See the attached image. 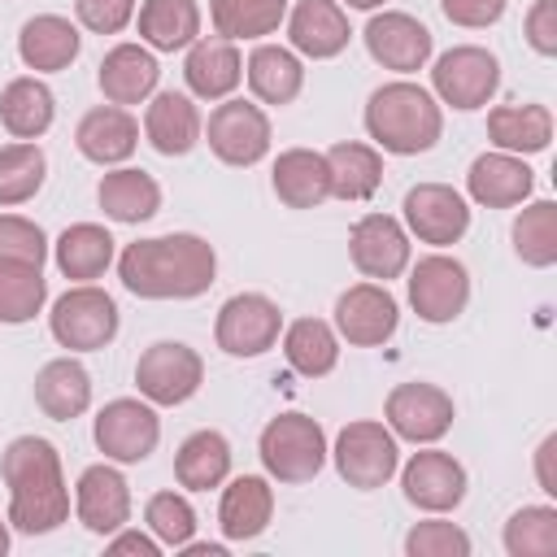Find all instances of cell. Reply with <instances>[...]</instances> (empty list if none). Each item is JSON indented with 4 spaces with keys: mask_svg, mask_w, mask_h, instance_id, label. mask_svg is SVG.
I'll return each instance as SVG.
<instances>
[{
    "mask_svg": "<svg viewBox=\"0 0 557 557\" xmlns=\"http://www.w3.org/2000/svg\"><path fill=\"white\" fill-rule=\"evenodd\" d=\"M361 39H366V52L392 74H418L435 52V35L413 13H400V9L374 13Z\"/></svg>",
    "mask_w": 557,
    "mask_h": 557,
    "instance_id": "2e32d148",
    "label": "cell"
},
{
    "mask_svg": "<svg viewBox=\"0 0 557 557\" xmlns=\"http://www.w3.org/2000/svg\"><path fill=\"white\" fill-rule=\"evenodd\" d=\"M405 553L409 557H470V535L457 522L426 518V522H413L409 527Z\"/></svg>",
    "mask_w": 557,
    "mask_h": 557,
    "instance_id": "f6af8a7d",
    "label": "cell"
},
{
    "mask_svg": "<svg viewBox=\"0 0 557 557\" xmlns=\"http://www.w3.org/2000/svg\"><path fill=\"white\" fill-rule=\"evenodd\" d=\"M48 257V235L39 222L17 218V213H0V261H26V265H44Z\"/></svg>",
    "mask_w": 557,
    "mask_h": 557,
    "instance_id": "bcb514c9",
    "label": "cell"
},
{
    "mask_svg": "<svg viewBox=\"0 0 557 557\" xmlns=\"http://www.w3.org/2000/svg\"><path fill=\"white\" fill-rule=\"evenodd\" d=\"M535 479H540V492L557 496V435L540 440V448H535Z\"/></svg>",
    "mask_w": 557,
    "mask_h": 557,
    "instance_id": "816d5d0a",
    "label": "cell"
},
{
    "mask_svg": "<svg viewBox=\"0 0 557 557\" xmlns=\"http://www.w3.org/2000/svg\"><path fill=\"white\" fill-rule=\"evenodd\" d=\"M104 540H109L104 544L109 557H161V540L152 531H126V527H117Z\"/></svg>",
    "mask_w": 557,
    "mask_h": 557,
    "instance_id": "f907efd6",
    "label": "cell"
},
{
    "mask_svg": "<svg viewBox=\"0 0 557 557\" xmlns=\"http://www.w3.org/2000/svg\"><path fill=\"white\" fill-rule=\"evenodd\" d=\"M74 148L96 165H122L139 148V122L122 104H96L78 117Z\"/></svg>",
    "mask_w": 557,
    "mask_h": 557,
    "instance_id": "484cf974",
    "label": "cell"
},
{
    "mask_svg": "<svg viewBox=\"0 0 557 557\" xmlns=\"http://www.w3.org/2000/svg\"><path fill=\"white\" fill-rule=\"evenodd\" d=\"M278 331H283V309L261 296V292H235L222 309H218V322H213V339L226 357H261L278 344Z\"/></svg>",
    "mask_w": 557,
    "mask_h": 557,
    "instance_id": "7c38bea8",
    "label": "cell"
},
{
    "mask_svg": "<svg viewBox=\"0 0 557 557\" xmlns=\"http://www.w3.org/2000/svg\"><path fill=\"white\" fill-rule=\"evenodd\" d=\"M57 117V96L48 91L44 78L22 74L13 83H4L0 91V122L13 139H39Z\"/></svg>",
    "mask_w": 557,
    "mask_h": 557,
    "instance_id": "8d00e7d4",
    "label": "cell"
},
{
    "mask_svg": "<svg viewBox=\"0 0 557 557\" xmlns=\"http://www.w3.org/2000/svg\"><path fill=\"white\" fill-rule=\"evenodd\" d=\"M500 87V61L496 52L479 48V44H457L448 52L435 57L431 65V96L448 109H483Z\"/></svg>",
    "mask_w": 557,
    "mask_h": 557,
    "instance_id": "52a82bcc",
    "label": "cell"
},
{
    "mask_svg": "<svg viewBox=\"0 0 557 557\" xmlns=\"http://www.w3.org/2000/svg\"><path fill=\"white\" fill-rule=\"evenodd\" d=\"M200 383H205V361L183 339H157L135 361V387L152 405H165V409L183 405L200 392Z\"/></svg>",
    "mask_w": 557,
    "mask_h": 557,
    "instance_id": "9c48e42d",
    "label": "cell"
},
{
    "mask_svg": "<svg viewBox=\"0 0 557 557\" xmlns=\"http://www.w3.org/2000/svg\"><path fill=\"white\" fill-rule=\"evenodd\" d=\"M117 326H122L117 300L104 287H96V283H74L70 292H61L52 300V313H48L52 339L61 348H70V352L109 348L117 339Z\"/></svg>",
    "mask_w": 557,
    "mask_h": 557,
    "instance_id": "5b68a950",
    "label": "cell"
},
{
    "mask_svg": "<svg viewBox=\"0 0 557 557\" xmlns=\"http://www.w3.org/2000/svg\"><path fill=\"white\" fill-rule=\"evenodd\" d=\"M205 135L200 109L191 96L183 91H152L148 109H144V139L161 152V157H187Z\"/></svg>",
    "mask_w": 557,
    "mask_h": 557,
    "instance_id": "603a6c76",
    "label": "cell"
},
{
    "mask_svg": "<svg viewBox=\"0 0 557 557\" xmlns=\"http://www.w3.org/2000/svg\"><path fill=\"white\" fill-rule=\"evenodd\" d=\"M205 139H209V152L222 161V165H235V170H248L257 161H265L270 144H274V131H270V117L261 104L252 100H218L209 122H205Z\"/></svg>",
    "mask_w": 557,
    "mask_h": 557,
    "instance_id": "ba28073f",
    "label": "cell"
},
{
    "mask_svg": "<svg viewBox=\"0 0 557 557\" xmlns=\"http://www.w3.org/2000/svg\"><path fill=\"white\" fill-rule=\"evenodd\" d=\"M487 139L513 157L544 152L553 144V113L548 104H496L487 113Z\"/></svg>",
    "mask_w": 557,
    "mask_h": 557,
    "instance_id": "d590c367",
    "label": "cell"
},
{
    "mask_svg": "<svg viewBox=\"0 0 557 557\" xmlns=\"http://www.w3.org/2000/svg\"><path fill=\"white\" fill-rule=\"evenodd\" d=\"M117 278L139 300H196L218 278V252L191 231L135 239L117 257Z\"/></svg>",
    "mask_w": 557,
    "mask_h": 557,
    "instance_id": "6da1fadb",
    "label": "cell"
},
{
    "mask_svg": "<svg viewBox=\"0 0 557 557\" xmlns=\"http://www.w3.org/2000/svg\"><path fill=\"white\" fill-rule=\"evenodd\" d=\"M400 326V305L387 292V283H352L335 300V335L348 339L352 348H379L396 335Z\"/></svg>",
    "mask_w": 557,
    "mask_h": 557,
    "instance_id": "5bb4252c",
    "label": "cell"
},
{
    "mask_svg": "<svg viewBox=\"0 0 557 557\" xmlns=\"http://www.w3.org/2000/svg\"><path fill=\"white\" fill-rule=\"evenodd\" d=\"M9 544H13V535H9V518H0V557L9 553Z\"/></svg>",
    "mask_w": 557,
    "mask_h": 557,
    "instance_id": "db71d44e",
    "label": "cell"
},
{
    "mask_svg": "<svg viewBox=\"0 0 557 557\" xmlns=\"http://www.w3.org/2000/svg\"><path fill=\"white\" fill-rule=\"evenodd\" d=\"M274 518V487L265 474H239L222 487L218 500V527L226 540H257Z\"/></svg>",
    "mask_w": 557,
    "mask_h": 557,
    "instance_id": "4316f807",
    "label": "cell"
},
{
    "mask_svg": "<svg viewBox=\"0 0 557 557\" xmlns=\"http://www.w3.org/2000/svg\"><path fill=\"white\" fill-rule=\"evenodd\" d=\"M144 527L161 540V548H183L196 535V509L183 492H157L144 505Z\"/></svg>",
    "mask_w": 557,
    "mask_h": 557,
    "instance_id": "ee69618b",
    "label": "cell"
},
{
    "mask_svg": "<svg viewBox=\"0 0 557 557\" xmlns=\"http://www.w3.org/2000/svg\"><path fill=\"white\" fill-rule=\"evenodd\" d=\"M453 396L440 387V383H422V379H409V383H396L383 400V422L396 440H409V444H440L448 431H453Z\"/></svg>",
    "mask_w": 557,
    "mask_h": 557,
    "instance_id": "30bf717a",
    "label": "cell"
},
{
    "mask_svg": "<svg viewBox=\"0 0 557 557\" xmlns=\"http://www.w3.org/2000/svg\"><path fill=\"white\" fill-rule=\"evenodd\" d=\"M91 435H96V448L104 453V461H117V466L148 461L157 453V440H161L157 405L144 400V396L139 400L135 396H117L96 413Z\"/></svg>",
    "mask_w": 557,
    "mask_h": 557,
    "instance_id": "8fae6325",
    "label": "cell"
},
{
    "mask_svg": "<svg viewBox=\"0 0 557 557\" xmlns=\"http://www.w3.org/2000/svg\"><path fill=\"white\" fill-rule=\"evenodd\" d=\"M257 457H261V466H265V474L274 483H309L326 466L331 448H326V431L318 426V418L278 413V418H270L261 426Z\"/></svg>",
    "mask_w": 557,
    "mask_h": 557,
    "instance_id": "277c9868",
    "label": "cell"
},
{
    "mask_svg": "<svg viewBox=\"0 0 557 557\" xmlns=\"http://www.w3.org/2000/svg\"><path fill=\"white\" fill-rule=\"evenodd\" d=\"M209 22L231 44L265 39L287 22V0H209Z\"/></svg>",
    "mask_w": 557,
    "mask_h": 557,
    "instance_id": "f35d334b",
    "label": "cell"
},
{
    "mask_svg": "<svg viewBox=\"0 0 557 557\" xmlns=\"http://www.w3.org/2000/svg\"><path fill=\"white\" fill-rule=\"evenodd\" d=\"M331 457H335V470L348 487L374 492L400 470V440L387 431V422L357 418L335 435Z\"/></svg>",
    "mask_w": 557,
    "mask_h": 557,
    "instance_id": "8992f818",
    "label": "cell"
},
{
    "mask_svg": "<svg viewBox=\"0 0 557 557\" xmlns=\"http://www.w3.org/2000/svg\"><path fill=\"white\" fill-rule=\"evenodd\" d=\"M531 187H535V170L522 157L500 152V148L474 157L466 170V191L483 209H513L531 196Z\"/></svg>",
    "mask_w": 557,
    "mask_h": 557,
    "instance_id": "44dd1931",
    "label": "cell"
},
{
    "mask_svg": "<svg viewBox=\"0 0 557 557\" xmlns=\"http://www.w3.org/2000/svg\"><path fill=\"white\" fill-rule=\"evenodd\" d=\"M505 553L509 557H557V509L553 505H522L505 522Z\"/></svg>",
    "mask_w": 557,
    "mask_h": 557,
    "instance_id": "7bdbcfd3",
    "label": "cell"
},
{
    "mask_svg": "<svg viewBox=\"0 0 557 557\" xmlns=\"http://www.w3.org/2000/svg\"><path fill=\"white\" fill-rule=\"evenodd\" d=\"M400 487H405V500L422 513H448L466 500V466L453 457V453H440V448H422L413 453L405 466H400Z\"/></svg>",
    "mask_w": 557,
    "mask_h": 557,
    "instance_id": "e0dca14e",
    "label": "cell"
},
{
    "mask_svg": "<svg viewBox=\"0 0 557 557\" xmlns=\"http://www.w3.org/2000/svg\"><path fill=\"white\" fill-rule=\"evenodd\" d=\"M96 200L104 209V218L122 222V226H139L148 218H157L161 209V187L148 170H135V165H117L100 178L96 187Z\"/></svg>",
    "mask_w": 557,
    "mask_h": 557,
    "instance_id": "f546056e",
    "label": "cell"
},
{
    "mask_svg": "<svg viewBox=\"0 0 557 557\" xmlns=\"http://www.w3.org/2000/svg\"><path fill=\"white\" fill-rule=\"evenodd\" d=\"M348 257L374 283L400 278L409 270V231L392 213H366L348 231Z\"/></svg>",
    "mask_w": 557,
    "mask_h": 557,
    "instance_id": "ac0fdd59",
    "label": "cell"
},
{
    "mask_svg": "<svg viewBox=\"0 0 557 557\" xmlns=\"http://www.w3.org/2000/svg\"><path fill=\"white\" fill-rule=\"evenodd\" d=\"M113 252H117V239L104 226H96V222H74L52 244L57 270L65 278H74V283H96L113 265Z\"/></svg>",
    "mask_w": 557,
    "mask_h": 557,
    "instance_id": "1f68e13d",
    "label": "cell"
},
{
    "mask_svg": "<svg viewBox=\"0 0 557 557\" xmlns=\"http://www.w3.org/2000/svg\"><path fill=\"white\" fill-rule=\"evenodd\" d=\"M287 39H292L296 57L331 61L348 48L352 26H348V13L335 0H296L292 13H287Z\"/></svg>",
    "mask_w": 557,
    "mask_h": 557,
    "instance_id": "ffe728a7",
    "label": "cell"
},
{
    "mask_svg": "<svg viewBox=\"0 0 557 557\" xmlns=\"http://www.w3.org/2000/svg\"><path fill=\"white\" fill-rule=\"evenodd\" d=\"M183 553H187V557H226V544H209V540L196 544V540H187Z\"/></svg>",
    "mask_w": 557,
    "mask_h": 557,
    "instance_id": "f5cc1de1",
    "label": "cell"
},
{
    "mask_svg": "<svg viewBox=\"0 0 557 557\" xmlns=\"http://www.w3.org/2000/svg\"><path fill=\"white\" fill-rule=\"evenodd\" d=\"M366 135L374 139L379 152L392 157H418L431 152L444 135V109L440 100L409 78L383 83L366 100Z\"/></svg>",
    "mask_w": 557,
    "mask_h": 557,
    "instance_id": "3957f363",
    "label": "cell"
},
{
    "mask_svg": "<svg viewBox=\"0 0 557 557\" xmlns=\"http://www.w3.org/2000/svg\"><path fill=\"white\" fill-rule=\"evenodd\" d=\"M0 479L9 487V527L22 535H48L70 522V487L61 453L44 435H17L0 453Z\"/></svg>",
    "mask_w": 557,
    "mask_h": 557,
    "instance_id": "7a4b0ae2",
    "label": "cell"
},
{
    "mask_svg": "<svg viewBox=\"0 0 557 557\" xmlns=\"http://www.w3.org/2000/svg\"><path fill=\"white\" fill-rule=\"evenodd\" d=\"M231 474V440L213 426L205 431H191L178 453H174V479L178 487L187 492H209V487H222Z\"/></svg>",
    "mask_w": 557,
    "mask_h": 557,
    "instance_id": "e575fe53",
    "label": "cell"
},
{
    "mask_svg": "<svg viewBox=\"0 0 557 557\" xmlns=\"http://www.w3.org/2000/svg\"><path fill=\"white\" fill-rule=\"evenodd\" d=\"M74 513L91 535H113L131 522V483L117 470V461L87 466L74 483Z\"/></svg>",
    "mask_w": 557,
    "mask_h": 557,
    "instance_id": "d6986e66",
    "label": "cell"
},
{
    "mask_svg": "<svg viewBox=\"0 0 557 557\" xmlns=\"http://www.w3.org/2000/svg\"><path fill=\"white\" fill-rule=\"evenodd\" d=\"M326 174H331V196L335 200H370L383 183V152L361 139H339L326 152Z\"/></svg>",
    "mask_w": 557,
    "mask_h": 557,
    "instance_id": "d6a6232c",
    "label": "cell"
},
{
    "mask_svg": "<svg viewBox=\"0 0 557 557\" xmlns=\"http://www.w3.org/2000/svg\"><path fill=\"white\" fill-rule=\"evenodd\" d=\"M96 83H100V96L109 104H144L157 83H161V65L152 57V48L144 44H117L100 57V70H96Z\"/></svg>",
    "mask_w": 557,
    "mask_h": 557,
    "instance_id": "7402d4cb",
    "label": "cell"
},
{
    "mask_svg": "<svg viewBox=\"0 0 557 557\" xmlns=\"http://www.w3.org/2000/svg\"><path fill=\"white\" fill-rule=\"evenodd\" d=\"M283 357L296 374L305 379H322L335 370L339 361V335L331 322L322 318H296L287 331H283Z\"/></svg>",
    "mask_w": 557,
    "mask_h": 557,
    "instance_id": "74e56055",
    "label": "cell"
},
{
    "mask_svg": "<svg viewBox=\"0 0 557 557\" xmlns=\"http://www.w3.org/2000/svg\"><path fill=\"white\" fill-rule=\"evenodd\" d=\"M244 78L261 104H292L305 87V65L283 44H257L244 61Z\"/></svg>",
    "mask_w": 557,
    "mask_h": 557,
    "instance_id": "4dcf8cb0",
    "label": "cell"
},
{
    "mask_svg": "<svg viewBox=\"0 0 557 557\" xmlns=\"http://www.w3.org/2000/svg\"><path fill=\"white\" fill-rule=\"evenodd\" d=\"M522 26H527V44L540 57H557V0H535Z\"/></svg>",
    "mask_w": 557,
    "mask_h": 557,
    "instance_id": "681fc988",
    "label": "cell"
},
{
    "mask_svg": "<svg viewBox=\"0 0 557 557\" xmlns=\"http://www.w3.org/2000/svg\"><path fill=\"white\" fill-rule=\"evenodd\" d=\"M344 4H348V9H366V13H374L383 0H344Z\"/></svg>",
    "mask_w": 557,
    "mask_h": 557,
    "instance_id": "11a10c76",
    "label": "cell"
},
{
    "mask_svg": "<svg viewBox=\"0 0 557 557\" xmlns=\"http://www.w3.org/2000/svg\"><path fill=\"white\" fill-rule=\"evenodd\" d=\"M78 52H83V35L61 13H35L17 30V57L35 74H61L78 61Z\"/></svg>",
    "mask_w": 557,
    "mask_h": 557,
    "instance_id": "cb8c5ba5",
    "label": "cell"
},
{
    "mask_svg": "<svg viewBox=\"0 0 557 557\" xmlns=\"http://www.w3.org/2000/svg\"><path fill=\"white\" fill-rule=\"evenodd\" d=\"M270 187L287 209H318L322 200H331L326 157L318 148H283L274 157Z\"/></svg>",
    "mask_w": 557,
    "mask_h": 557,
    "instance_id": "83f0119b",
    "label": "cell"
},
{
    "mask_svg": "<svg viewBox=\"0 0 557 557\" xmlns=\"http://www.w3.org/2000/svg\"><path fill=\"white\" fill-rule=\"evenodd\" d=\"M48 300V278L44 265H26V261H0V322L4 326H22L30 322Z\"/></svg>",
    "mask_w": 557,
    "mask_h": 557,
    "instance_id": "60d3db41",
    "label": "cell"
},
{
    "mask_svg": "<svg viewBox=\"0 0 557 557\" xmlns=\"http://www.w3.org/2000/svg\"><path fill=\"white\" fill-rule=\"evenodd\" d=\"M78 26L91 35H117L135 22V0H74Z\"/></svg>",
    "mask_w": 557,
    "mask_h": 557,
    "instance_id": "7dc6e473",
    "label": "cell"
},
{
    "mask_svg": "<svg viewBox=\"0 0 557 557\" xmlns=\"http://www.w3.org/2000/svg\"><path fill=\"white\" fill-rule=\"evenodd\" d=\"M35 405L52 418V422H74L87 413L91 405V374L87 366L70 352V357H52L39 366L35 374Z\"/></svg>",
    "mask_w": 557,
    "mask_h": 557,
    "instance_id": "f1b7e54d",
    "label": "cell"
},
{
    "mask_svg": "<svg viewBox=\"0 0 557 557\" xmlns=\"http://www.w3.org/2000/svg\"><path fill=\"white\" fill-rule=\"evenodd\" d=\"M139 44L152 52H178L200 39V4L196 0H144L135 13Z\"/></svg>",
    "mask_w": 557,
    "mask_h": 557,
    "instance_id": "836d02e7",
    "label": "cell"
},
{
    "mask_svg": "<svg viewBox=\"0 0 557 557\" xmlns=\"http://www.w3.org/2000/svg\"><path fill=\"white\" fill-rule=\"evenodd\" d=\"M183 78H187V91L196 100H226L239 83H244V57L231 39L222 35H200L191 48H187V61H183Z\"/></svg>",
    "mask_w": 557,
    "mask_h": 557,
    "instance_id": "d4e9b609",
    "label": "cell"
},
{
    "mask_svg": "<svg viewBox=\"0 0 557 557\" xmlns=\"http://www.w3.org/2000/svg\"><path fill=\"white\" fill-rule=\"evenodd\" d=\"M48 178V157L35 139H17L0 148V209L26 205Z\"/></svg>",
    "mask_w": 557,
    "mask_h": 557,
    "instance_id": "ab89813d",
    "label": "cell"
},
{
    "mask_svg": "<svg viewBox=\"0 0 557 557\" xmlns=\"http://www.w3.org/2000/svg\"><path fill=\"white\" fill-rule=\"evenodd\" d=\"M444 17L453 26H466V30H483V26H496L509 9V0H440Z\"/></svg>",
    "mask_w": 557,
    "mask_h": 557,
    "instance_id": "c3c4849f",
    "label": "cell"
},
{
    "mask_svg": "<svg viewBox=\"0 0 557 557\" xmlns=\"http://www.w3.org/2000/svg\"><path fill=\"white\" fill-rule=\"evenodd\" d=\"M409 305L422 322L444 326L470 305V270L448 252H426L409 270Z\"/></svg>",
    "mask_w": 557,
    "mask_h": 557,
    "instance_id": "4fadbf2b",
    "label": "cell"
},
{
    "mask_svg": "<svg viewBox=\"0 0 557 557\" xmlns=\"http://www.w3.org/2000/svg\"><path fill=\"white\" fill-rule=\"evenodd\" d=\"M400 213H405V231L418 235L422 244H435V248H448L470 231V205L448 183L409 187L400 200Z\"/></svg>",
    "mask_w": 557,
    "mask_h": 557,
    "instance_id": "9a60e30c",
    "label": "cell"
},
{
    "mask_svg": "<svg viewBox=\"0 0 557 557\" xmlns=\"http://www.w3.org/2000/svg\"><path fill=\"white\" fill-rule=\"evenodd\" d=\"M513 252L531 270H548L557 261V205L553 200H531L513 218Z\"/></svg>",
    "mask_w": 557,
    "mask_h": 557,
    "instance_id": "b9f144b4",
    "label": "cell"
}]
</instances>
